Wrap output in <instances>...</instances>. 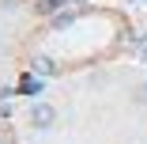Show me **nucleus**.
I'll list each match as a JSON object with an SVG mask.
<instances>
[{"label": "nucleus", "instance_id": "1", "mask_svg": "<svg viewBox=\"0 0 147 144\" xmlns=\"http://www.w3.org/2000/svg\"><path fill=\"white\" fill-rule=\"evenodd\" d=\"M53 121H57V110L49 102H30V125L34 129H53Z\"/></svg>", "mask_w": 147, "mask_h": 144}, {"label": "nucleus", "instance_id": "2", "mask_svg": "<svg viewBox=\"0 0 147 144\" xmlns=\"http://www.w3.org/2000/svg\"><path fill=\"white\" fill-rule=\"evenodd\" d=\"M34 72H38V76H53V72H57V65L49 61V57H38V61H34Z\"/></svg>", "mask_w": 147, "mask_h": 144}, {"label": "nucleus", "instance_id": "3", "mask_svg": "<svg viewBox=\"0 0 147 144\" xmlns=\"http://www.w3.org/2000/svg\"><path fill=\"white\" fill-rule=\"evenodd\" d=\"M38 91H42V80L38 76H26L23 80V95H38Z\"/></svg>", "mask_w": 147, "mask_h": 144}, {"label": "nucleus", "instance_id": "4", "mask_svg": "<svg viewBox=\"0 0 147 144\" xmlns=\"http://www.w3.org/2000/svg\"><path fill=\"white\" fill-rule=\"evenodd\" d=\"M64 4H72V0H45L42 12H57V8H64Z\"/></svg>", "mask_w": 147, "mask_h": 144}, {"label": "nucleus", "instance_id": "5", "mask_svg": "<svg viewBox=\"0 0 147 144\" xmlns=\"http://www.w3.org/2000/svg\"><path fill=\"white\" fill-rule=\"evenodd\" d=\"M136 46H140V49H143V57H147V38H143V42H140V38H136Z\"/></svg>", "mask_w": 147, "mask_h": 144}]
</instances>
